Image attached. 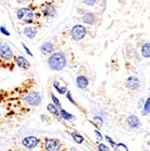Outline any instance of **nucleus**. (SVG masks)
<instances>
[{"mask_svg":"<svg viewBox=\"0 0 150 151\" xmlns=\"http://www.w3.org/2000/svg\"><path fill=\"white\" fill-rule=\"evenodd\" d=\"M44 147H45V149L47 151H58L60 147H61V143L57 139H48L45 140Z\"/></svg>","mask_w":150,"mask_h":151,"instance_id":"nucleus-5","label":"nucleus"},{"mask_svg":"<svg viewBox=\"0 0 150 151\" xmlns=\"http://www.w3.org/2000/svg\"><path fill=\"white\" fill-rule=\"evenodd\" d=\"M115 151H128L127 146L123 143H119L117 145V147H115Z\"/></svg>","mask_w":150,"mask_h":151,"instance_id":"nucleus-22","label":"nucleus"},{"mask_svg":"<svg viewBox=\"0 0 150 151\" xmlns=\"http://www.w3.org/2000/svg\"><path fill=\"white\" fill-rule=\"evenodd\" d=\"M98 147H99V150H100V151H110L108 147L106 145L102 144V143H100V144L98 145Z\"/></svg>","mask_w":150,"mask_h":151,"instance_id":"nucleus-24","label":"nucleus"},{"mask_svg":"<svg viewBox=\"0 0 150 151\" xmlns=\"http://www.w3.org/2000/svg\"><path fill=\"white\" fill-rule=\"evenodd\" d=\"M47 109L48 111L52 113V114H53L54 116H61V113L59 112V111H58V109H57V107L54 105V104H52V103H50V104H48L47 105Z\"/></svg>","mask_w":150,"mask_h":151,"instance_id":"nucleus-17","label":"nucleus"},{"mask_svg":"<svg viewBox=\"0 0 150 151\" xmlns=\"http://www.w3.org/2000/svg\"><path fill=\"white\" fill-rule=\"evenodd\" d=\"M17 18L24 23H31L34 19V14L30 8L23 7L17 11Z\"/></svg>","mask_w":150,"mask_h":151,"instance_id":"nucleus-2","label":"nucleus"},{"mask_svg":"<svg viewBox=\"0 0 150 151\" xmlns=\"http://www.w3.org/2000/svg\"><path fill=\"white\" fill-rule=\"evenodd\" d=\"M17 64L20 68H23V69H24V70L29 69V67H30L29 62L23 56H17Z\"/></svg>","mask_w":150,"mask_h":151,"instance_id":"nucleus-11","label":"nucleus"},{"mask_svg":"<svg viewBox=\"0 0 150 151\" xmlns=\"http://www.w3.org/2000/svg\"><path fill=\"white\" fill-rule=\"evenodd\" d=\"M24 100L26 103H28L31 106H38L41 103V101H42L40 94L36 91L29 92L24 98Z\"/></svg>","mask_w":150,"mask_h":151,"instance_id":"nucleus-3","label":"nucleus"},{"mask_svg":"<svg viewBox=\"0 0 150 151\" xmlns=\"http://www.w3.org/2000/svg\"><path fill=\"white\" fill-rule=\"evenodd\" d=\"M67 98H68V100H70V101H71L72 104H74V105L76 104V103H75V101H74V100H73V99H72V94H71V92H70V91H68V92H67Z\"/></svg>","mask_w":150,"mask_h":151,"instance_id":"nucleus-29","label":"nucleus"},{"mask_svg":"<svg viewBox=\"0 0 150 151\" xmlns=\"http://www.w3.org/2000/svg\"><path fill=\"white\" fill-rule=\"evenodd\" d=\"M150 113V98H148L146 102H145V105H144V108H143V111H142V115L146 116L147 114Z\"/></svg>","mask_w":150,"mask_h":151,"instance_id":"nucleus-20","label":"nucleus"},{"mask_svg":"<svg viewBox=\"0 0 150 151\" xmlns=\"http://www.w3.org/2000/svg\"><path fill=\"white\" fill-rule=\"evenodd\" d=\"M127 122H128V124L130 126V128H132V129H137V128H139L140 126L139 119L137 116H135V115L129 116L127 119Z\"/></svg>","mask_w":150,"mask_h":151,"instance_id":"nucleus-10","label":"nucleus"},{"mask_svg":"<svg viewBox=\"0 0 150 151\" xmlns=\"http://www.w3.org/2000/svg\"><path fill=\"white\" fill-rule=\"evenodd\" d=\"M0 31H1V33L3 34V35H10V33L6 29V27H4V26H1L0 27Z\"/></svg>","mask_w":150,"mask_h":151,"instance_id":"nucleus-27","label":"nucleus"},{"mask_svg":"<svg viewBox=\"0 0 150 151\" xmlns=\"http://www.w3.org/2000/svg\"><path fill=\"white\" fill-rule=\"evenodd\" d=\"M0 56L6 61H10L13 57V52L7 45H4L0 48Z\"/></svg>","mask_w":150,"mask_h":151,"instance_id":"nucleus-7","label":"nucleus"},{"mask_svg":"<svg viewBox=\"0 0 150 151\" xmlns=\"http://www.w3.org/2000/svg\"><path fill=\"white\" fill-rule=\"evenodd\" d=\"M48 64L52 71H62L66 65V58L64 54L60 52L52 53L48 59Z\"/></svg>","mask_w":150,"mask_h":151,"instance_id":"nucleus-1","label":"nucleus"},{"mask_svg":"<svg viewBox=\"0 0 150 151\" xmlns=\"http://www.w3.org/2000/svg\"><path fill=\"white\" fill-rule=\"evenodd\" d=\"M24 34L29 39H34L37 34V31L34 28H33V27H26L24 30Z\"/></svg>","mask_w":150,"mask_h":151,"instance_id":"nucleus-14","label":"nucleus"},{"mask_svg":"<svg viewBox=\"0 0 150 151\" xmlns=\"http://www.w3.org/2000/svg\"><path fill=\"white\" fill-rule=\"evenodd\" d=\"M106 139L108 141V143H110L113 147H117V145H118V144H116V143H115V142H114V141L110 138V137H108V136H106Z\"/></svg>","mask_w":150,"mask_h":151,"instance_id":"nucleus-26","label":"nucleus"},{"mask_svg":"<svg viewBox=\"0 0 150 151\" xmlns=\"http://www.w3.org/2000/svg\"><path fill=\"white\" fill-rule=\"evenodd\" d=\"M94 133L96 134V136H97V138L100 139V140H101L103 138H102V136H101V134H100V132H99L98 130H94Z\"/></svg>","mask_w":150,"mask_h":151,"instance_id":"nucleus-30","label":"nucleus"},{"mask_svg":"<svg viewBox=\"0 0 150 151\" xmlns=\"http://www.w3.org/2000/svg\"><path fill=\"white\" fill-rule=\"evenodd\" d=\"M39 143V139L34 136H29L26 137L22 140V144L24 147H27V148H34Z\"/></svg>","mask_w":150,"mask_h":151,"instance_id":"nucleus-6","label":"nucleus"},{"mask_svg":"<svg viewBox=\"0 0 150 151\" xmlns=\"http://www.w3.org/2000/svg\"><path fill=\"white\" fill-rule=\"evenodd\" d=\"M94 120H95V122H96L99 126H101L103 124V120H102V119L100 117H95Z\"/></svg>","mask_w":150,"mask_h":151,"instance_id":"nucleus-25","label":"nucleus"},{"mask_svg":"<svg viewBox=\"0 0 150 151\" xmlns=\"http://www.w3.org/2000/svg\"><path fill=\"white\" fill-rule=\"evenodd\" d=\"M53 87L56 89V91H58V93L60 94H64L67 92V89L65 87H62L59 84L58 81H53Z\"/></svg>","mask_w":150,"mask_h":151,"instance_id":"nucleus-19","label":"nucleus"},{"mask_svg":"<svg viewBox=\"0 0 150 151\" xmlns=\"http://www.w3.org/2000/svg\"><path fill=\"white\" fill-rule=\"evenodd\" d=\"M83 2L87 5V6H92L95 4L96 0H83Z\"/></svg>","mask_w":150,"mask_h":151,"instance_id":"nucleus-28","label":"nucleus"},{"mask_svg":"<svg viewBox=\"0 0 150 151\" xmlns=\"http://www.w3.org/2000/svg\"><path fill=\"white\" fill-rule=\"evenodd\" d=\"M126 85L127 88L131 91L138 90L139 88V80L135 76L128 77L126 81Z\"/></svg>","mask_w":150,"mask_h":151,"instance_id":"nucleus-8","label":"nucleus"},{"mask_svg":"<svg viewBox=\"0 0 150 151\" xmlns=\"http://www.w3.org/2000/svg\"><path fill=\"white\" fill-rule=\"evenodd\" d=\"M85 35H86V29L84 26L80 24H77L73 26V28L72 29V36L75 41L81 40L83 38H84Z\"/></svg>","mask_w":150,"mask_h":151,"instance_id":"nucleus-4","label":"nucleus"},{"mask_svg":"<svg viewBox=\"0 0 150 151\" xmlns=\"http://www.w3.org/2000/svg\"><path fill=\"white\" fill-rule=\"evenodd\" d=\"M141 53L145 58H150V43H146L142 46Z\"/></svg>","mask_w":150,"mask_h":151,"instance_id":"nucleus-16","label":"nucleus"},{"mask_svg":"<svg viewBox=\"0 0 150 151\" xmlns=\"http://www.w3.org/2000/svg\"><path fill=\"white\" fill-rule=\"evenodd\" d=\"M72 138L74 139V141L78 144H81L83 141H84V138L83 136H80V134L76 133V132H72Z\"/></svg>","mask_w":150,"mask_h":151,"instance_id":"nucleus-21","label":"nucleus"},{"mask_svg":"<svg viewBox=\"0 0 150 151\" xmlns=\"http://www.w3.org/2000/svg\"><path fill=\"white\" fill-rule=\"evenodd\" d=\"M144 103V100L143 99H140L139 100V108L140 109L141 108V104H143Z\"/></svg>","mask_w":150,"mask_h":151,"instance_id":"nucleus-32","label":"nucleus"},{"mask_svg":"<svg viewBox=\"0 0 150 151\" xmlns=\"http://www.w3.org/2000/svg\"><path fill=\"white\" fill-rule=\"evenodd\" d=\"M52 100L54 105H55L57 108H61V103H60L59 100L55 97V95H54V94H52Z\"/></svg>","mask_w":150,"mask_h":151,"instance_id":"nucleus-23","label":"nucleus"},{"mask_svg":"<svg viewBox=\"0 0 150 151\" xmlns=\"http://www.w3.org/2000/svg\"><path fill=\"white\" fill-rule=\"evenodd\" d=\"M83 20L85 24H92L95 21V16L92 13H87L84 15V17H83Z\"/></svg>","mask_w":150,"mask_h":151,"instance_id":"nucleus-15","label":"nucleus"},{"mask_svg":"<svg viewBox=\"0 0 150 151\" xmlns=\"http://www.w3.org/2000/svg\"><path fill=\"white\" fill-rule=\"evenodd\" d=\"M42 11L44 14V16H46V17H54L56 14V10L54 9V7L51 5H47V6H43Z\"/></svg>","mask_w":150,"mask_h":151,"instance_id":"nucleus-12","label":"nucleus"},{"mask_svg":"<svg viewBox=\"0 0 150 151\" xmlns=\"http://www.w3.org/2000/svg\"><path fill=\"white\" fill-rule=\"evenodd\" d=\"M60 113H61V117H62V119H66V120L71 121V120H74V119H75V117H74L72 114L68 113L66 111H64V109H61Z\"/></svg>","mask_w":150,"mask_h":151,"instance_id":"nucleus-18","label":"nucleus"},{"mask_svg":"<svg viewBox=\"0 0 150 151\" xmlns=\"http://www.w3.org/2000/svg\"><path fill=\"white\" fill-rule=\"evenodd\" d=\"M76 84H77L78 88H80L81 90H84L89 85V81L85 76L80 75V76H78L76 79Z\"/></svg>","mask_w":150,"mask_h":151,"instance_id":"nucleus-9","label":"nucleus"},{"mask_svg":"<svg viewBox=\"0 0 150 151\" xmlns=\"http://www.w3.org/2000/svg\"><path fill=\"white\" fill-rule=\"evenodd\" d=\"M40 50L44 54H48L53 51V45L51 43H44V45H42V46L40 47Z\"/></svg>","mask_w":150,"mask_h":151,"instance_id":"nucleus-13","label":"nucleus"},{"mask_svg":"<svg viewBox=\"0 0 150 151\" xmlns=\"http://www.w3.org/2000/svg\"><path fill=\"white\" fill-rule=\"evenodd\" d=\"M23 47L24 48V50H25V52H26L27 53H28V54H29V55H30V56H33V53H32V52H30V50H29L28 48H27V47H26V46H25V45H24V44H23Z\"/></svg>","mask_w":150,"mask_h":151,"instance_id":"nucleus-31","label":"nucleus"}]
</instances>
